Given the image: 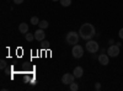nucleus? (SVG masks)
Returning <instances> with one entry per match:
<instances>
[{"mask_svg":"<svg viewBox=\"0 0 123 91\" xmlns=\"http://www.w3.org/2000/svg\"><path fill=\"white\" fill-rule=\"evenodd\" d=\"M79 35L80 37L85 39V41H89V39H92L94 38V36L96 35V28L95 26L92 25V24H84V25H81L80 30H79Z\"/></svg>","mask_w":123,"mask_h":91,"instance_id":"obj_1","label":"nucleus"},{"mask_svg":"<svg viewBox=\"0 0 123 91\" xmlns=\"http://www.w3.org/2000/svg\"><path fill=\"white\" fill-rule=\"evenodd\" d=\"M48 22L47 21H39V24H38V27L39 28H42V30H44V28H47L48 27Z\"/></svg>","mask_w":123,"mask_h":91,"instance_id":"obj_14","label":"nucleus"},{"mask_svg":"<svg viewBox=\"0 0 123 91\" xmlns=\"http://www.w3.org/2000/svg\"><path fill=\"white\" fill-rule=\"evenodd\" d=\"M59 3L62 6H64V7H68L71 5V0H59Z\"/></svg>","mask_w":123,"mask_h":91,"instance_id":"obj_12","label":"nucleus"},{"mask_svg":"<svg viewBox=\"0 0 123 91\" xmlns=\"http://www.w3.org/2000/svg\"><path fill=\"white\" fill-rule=\"evenodd\" d=\"M79 38H80V35L79 33H76L75 31H70L67 35V43H69L71 46H75L79 42Z\"/></svg>","mask_w":123,"mask_h":91,"instance_id":"obj_2","label":"nucleus"},{"mask_svg":"<svg viewBox=\"0 0 123 91\" xmlns=\"http://www.w3.org/2000/svg\"><path fill=\"white\" fill-rule=\"evenodd\" d=\"M18 31L21 32V33H27L28 32V25L26 24V22H21L20 24V26H18Z\"/></svg>","mask_w":123,"mask_h":91,"instance_id":"obj_10","label":"nucleus"},{"mask_svg":"<svg viewBox=\"0 0 123 91\" xmlns=\"http://www.w3.org/2000/svg\"><path fill=\"white\" fill-rule=\"evenodd\" d=\"M107 54L110 57H113V58L118 57L119 55V47L117 44H111L107 49Z\"/></svg>","mask_w":123,"mask_h":91,"instance_id":"obj_5","label":"nucleus"},{"mask_svg":"<svg viewBox=\"0 0 123 91\" xmlns=\"http://www.w3.org/2000/svg\"><path fill=\"white\" fill-rule=\"evenodd\" d=\"M31 24H32V25H38L39 24V18L37 16H32V17H31Z\"/></svg>","mask_w":123,"mask_h":91,"instance_id":"obj_15","label":"nucleus"},{"mask_svg":"<svg viewBox=\"0 0 123 91\" xmlns=\"http://www.w3.org/2000/svg\"><path fill=\"white\" fill-rule=\"evenodd\" d=\"M25 38H26V41L27 42H32L33 41V39H35V33H26L25 35Z\"/></svg>","mask_w":123,"mask_h":91,"instance_id":"obj_11","label":"nucleus"},{"mask_svg":"<svg viewBox=\"0 0 123 91\" xmlns=\"http://www.w3.org/2000/svg\"><path fill=\"white\" fill-rule=\"evenodd\" d=\"M44 37H46V33L42 28H38L35 32V39H37V41H43Z\"/></svg>","mask_w":123,"mask_h":91,"instance_id":"obj_8","label":"nucleus"},{"mask_svg":"<svg viewBox=\"0 0 123 91\" xmlns=\"http://www.w3.org/2000/svg\"><path fill=\"white\" fill-rule=\"evenodd\" d=\"M74 79H75V75L74 74H64L63 76H62V83L65 84V85H70L71 83H74Z\"/></svg>","mask_w":123,"mask_h":91,"instance_id":"obj_6","label":"nucleus"},{"mask_svg":"<svg viewBox=\"0 0 123 91\" xmlns=\"http://www.w3.org/2000/svg\"><path fill=\"white\" fill-rule=\"evenodd\" d=\"M118 36H119V38L121 39H123V27L119 30V32H118Z\"/></svg>","mask_w":123,"mask_h":91,"instance_id":"obj_17","label":"nucleus"},{"mask_svg":"<svg viewBox=\"0 0 123 91\" xmlns=\"http://www.w3.org/2000/svg\"><path fill=\"white\" fill-rule=\"evenodd\" d=\"M0 68H1V69H6V62L4 59L0 60Z\"/></svg>","mask_w":123,"mask_h":91,"instance_id":"obj_16","label":"nucleus"},{"mask_svg":"<svg viewBox=\"0 0 123 91\" xmlns=\"http://www.w3.org/2000/svg\"><path fill=\"white\" fill-rule=\"evenodd\" d=\"M73 74L75 75L76 79H79V78H81V76L84 75V69L81 68V67H75L74 70H73Z\"/></svg>","mask_w":123,"mask_h":91,"instance_id":"obj_9","label":"nucleus"},{"mask_svg":"<svg viewBox=\"0 0 123 91\" xmlns=\"http://www.w3.org/2000/svg\"><path fill=\"white\" fill-rule=\"evenodd\" d=\"M71 54H73V57L75 59H80L81 57L84 55V48L81 47L80 44H75L73 47V49H71Z\"/></svg>","mask_w":123,"mask_h":91,"instance_id":"obj_4","label":"nucleus"},{"mask_svg":"<svg viewBox=\"0 0 123 91\" xmlns=\"http://www.w3.org/2000/svg\"><path fill=\"white\" fill-rule=\"evenodd\" d=\"M69 89H70V91H78L79 90V85L76 83H71L69 85Z\"/></svg>","mask_w":123,"mask_h":91,"instance_id":"obj_13","label":"nucleus"},{"mask_svg":"<svg viewBox=\"0 0 123 91\" xmlns=\"http://www.w3.org/2000/svg\"><path fill=\"white\" fill-rule=\"evenodd\" d=\"M95 89H96V90H100V89H101V84H100V83H96V84H95Z\"/></svg>","mask_w":123,"mask_h":91,"instance_id":"obj_19","label":"nucleus"},{"mask_svg":"<svg viewBox=\"0 0 123 91\" xmlns=\"http://www.w3.org/2000/svg\"><path fill=\"white\" fill-rule=\"evenodd\" d=\"M97 60H98V63L101 65H108V63H110V55L106 54V53H102V54L98 55Z\"/></svg>","mask_w":123,"mask_h":91,"instance_id":"obj_7","label":"nucleus"},{"mask_svg":"<svg viewBox=\"0 0 123 91\" xmlns=\"http://www.w3.org/2000/svg\"><path fill=\"white\" fill-rule=\"evenodd\" d=\"M22 3H24V0H14V4H16V5H20Z\"/></svg>","mask_w":123,"mask_h":91,"instance_id":"obj_18","label":"nucleus"},{"mask_svg":"<svg viewBox=\"0 0 123 91\" xmlns=\"http://www.w3.org/2000/svg\"><path fill=\"white\" fill-rule=\"evenodd\" d=\"M98 49H100V46L96 41H94V39H89L86 42V50L89 53H96Z\"/></svg>","mask_w":123,"mask_h":91,"instance_id":"obj_3","label":"nucleus"},{"mask_svg":"<svg viewBox=\"0 0 123 91\" xmlns=\"http://www.w3.org/2000/svg\"><path fill=\"white\" fill-rule=\"evenodd\" d=\"M52 1H59V0H52Z\"/></svg>","mask_w":123,"mask_h":91,"instance_id":"obj_20","label":"nucleus"}]
</instances>
